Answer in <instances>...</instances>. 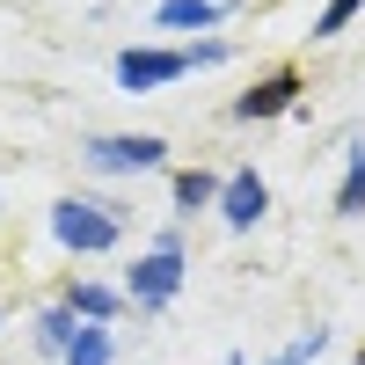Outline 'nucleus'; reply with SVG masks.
<instances>
[{
    "label": "nucleus",
    "mask_w": 365,
    "mask_h": 365,
    "mask_svg": "<svg viewBox=\"0 0 365 365\" xmlns=\"http://www.w3.org/2000/svg\"><path fill=\"white\" fill-rule=\"evenodd\" d=\"M81 161L103 168V175H154L168 161V139L161 132H96L81 146Z\"/></svg>",
    "instance_id": "f03ea898"
},
{
    "label": "nucleus",
    "mask_w": 365,
    "mask_h": 365,
    "mask_svg": "<svg viewBox=\"0 0 365 365\" xmlns=\"http://www.w3.org/2000/svg\"><path fill=\"white\" fill-rule=\"evenodd\" d=\"M182 270H190L182 249H146V256L132 263V278H125V299H132L139 314H161L168 299L182 292Z\"/></svg>",
    "instance_id": "7ed1b4c3"
},
{
    "label": "nucleus",
    "mask_w": 365,
    "mask_h": 365,
    "mask_svg": "<svg viewBox=\"0 0 365 365\" xmlns=\"http://www.w3.org/2000/svg\"><path fill=\"white\" fill-rule=\"evenodd\" d=\"M322 351H329V329H299V336H292L278 358H270V365H314Z\"/></svg>",
    "instance_id": "ddd939ff"
},
{
    "label": "nucleus",
    "mask_w": 365,
    "mask_h": 365,
    "mask_svg": "<svg viewBox=\"0 0 365 365\" xmlns=\"http://www.w3.org/2000/svg\"><path fill=\"white\" fill-rule=\"evenodd\" d=\"M51 234H58V249H73V256H103V249L125 241V220H117V205L58 197V205H51Z\"/></svg>",
    "instance_id": "f257e3e1"
},
{
    "label": "nucleus",
    "mask_w": 365,
    "mask_h": 365,
    "mask_svg": "<svg viewBox=\"0 0 365 365\" xmlns=\"http://www.w3.org/2000/svg\"><path fill=\"white\" fill-rule=\"evenodd\" d=\"M365 8V0H329V8L314 15V37H336V29H351V15Z\"/></svg>",
    "instance_id": "4468645a"
},
{
    "label": "nucleus",
    "mask_w": 365,
    "mask_h": 365,
    "mask_svg": "<svg viewBox=\"0 0 365 365\" xmlns=\"http://www.w3.org/2000/svg\"><path fill=\"white\" fill-rule=\"evenodd\" d=\"M227 365H249V358H241V351H234V358H227Z\"/></svg>",
    "instance_id": "dca6fc26"
},
{
    "label": "nucleus",
    "mask_w": 365,
    "mask_h": 365,
    "mask_svg": "<svg viewBox=\"0 0 365 365\" xmlns=\"http://www.w3.org/2000/svg\"><path fill=\"white\" fill-rule=\"evenodd\" d=\"M336 212H344V220H358V212H365V139L351 146V161H344V190H336Z\"/></svg>",
    "instance_id": "9d476101"
},
{
    "label": "nucleus",
    "mask_w": 365,
    "mask_h": 365,
    "mask_svg": "<svg viewBox=\"0 0 365 365\" xmlns=\"http://www.w3.org/2000/svg\"><path fill=\"white\" fill-rule=\"evenodd\" d=\"M197 205H220V182H212L205 168H182L175 175V212H197Z\"/></svg>",
    "instance_id": "f8f14e48"
},
{
    "label": "nucleus",
    "mask_w": 365,
    "mask_h": 365,
    "mask_svg": "<svg viewBox=\"0 0 365 365\" xmlns=\"http://www.w3.org/2000/svg\"><path fill=\"white\" fill-rule=\"evenodd\" d=\"M190 73V51H154V44H139V51H117V88L125 96H146V88H168Z\"/></svg>",
    "instance_id": "20e7f679"
},
{
    "label": "nucleus",
    "mask_w": 365,
    "mask_h": 365,
    "mask_svg": "<svg viewBox=\"0 0 365 365\" xmlns=\"http://www.w3.org/2000/svg\"><path fill=\"white\" fill-rule=\"evenodd\" d=\"M292 96H299V73H270V81H256V88H249V96H234V117H241V125L285 117V110H292Z\"/></svg>",
    "instance_id": "423d86ee"
},
{
    "label": "nucleus",
    "mask_w": 365,
    "mask_h": 365,
    "mask_svg": "<svg viewBox=\"0 0 365 365\" xmlns=\"http://www.w3.org/2000/svg\"><path fill=\"white\" fill-rule=\"evenodd\" d=\"M227 51H234V44H220V37H205V44H190V66H227Z\"/></svg>",
    "instance_id": "2eb2a0df"
},
{
    "label": "nucleus",
    "mask_w": 365,
    "mask_h": 365,
    "mask_svg": "<svg viewBox=\"0 0 365 365\" xmlns=\"http://www.w3.org/2000/svg\"><path fill=\"white\" fill-rule=\"evenodd\" d=\"M58 365H110V329H103V322H81V336H73V351L58 358Z\"/></svg>",
    "instance_id": "9b49d317"
},
{
    "label": "nucleus",
    "mask_w": 365,
    "mask_h": 365,
    "mask_svg": "<svg viewBox=\"0 0 365 365\" xmlns=\"http://www.w3.org/2000/svg\"><path fill=\"white\" fill-rule=\"evenodd\" d=\"M66 307H73L81 322H103V329H110V322H117V307H125V292H110V285H88V278H81V285L66 292Z\"/></svg>",
    "instance_id": "0eeeda50"
},
{
    "label": "nucleus",
    "mask_w": 365,
    "mask_h": 365,
    "mask_svg": "<svg viewBox=\"0 0 365 365\" xmlns=\"http://www.w3.org/2000/svg\"><path fill=\"white\" fill-rule=\"evenodd\" d=\"M351 365H365V351H358V358H351Z\"/></svg>",
    "instance_id": "f3484780"
},
{
    "label": "nucleus",
    "mask_w": 365,
    "mask_h": 365,
    "mask_svg": "<svg viewBox=\"0 0 365 365\" xmlns=\"http://www.w3.org/2000/svg\"><path fill=\"white\" fill-rule=\"evenodd\" d=\"M73 336H81V314L66 307V299H58V307H44V314H37V344H44L51 358H66V351H73Z\"/></svg>",
    "instance_id": "6e6552de"
},
{
    "label": "nucleus",
    "mask_w": 365,
    "mask_h": 365,
    "mask_svg": "<svg viewBox=\"0 0 365 365\" xmlns=\"http://www.w3.org/2000/svg\"><path fill=\"white\" fill-rule=\"evenodd\" d=\"M227 8H220V0H161V29H212V22H220Z\"/></svg>",
    "instance_id": "1a4fd4ad"
},
{
    "label": "nucleus",
    "mask_w": 365,
    "mask_h": 365,
    "mask_svg": "<svg viewBox=\"0 0 365 365\" xmlns=\"http://www.w3.org/2000/svg\"><path fill=\"white\" fill-rule=\"evenodd\" d=\"M270 212V190H263V175L256 168H234L227 182H220V220H227V234H249L256 220Z\"/></svg>",
    "instance_id": "39448f33"
}]
</instances>
